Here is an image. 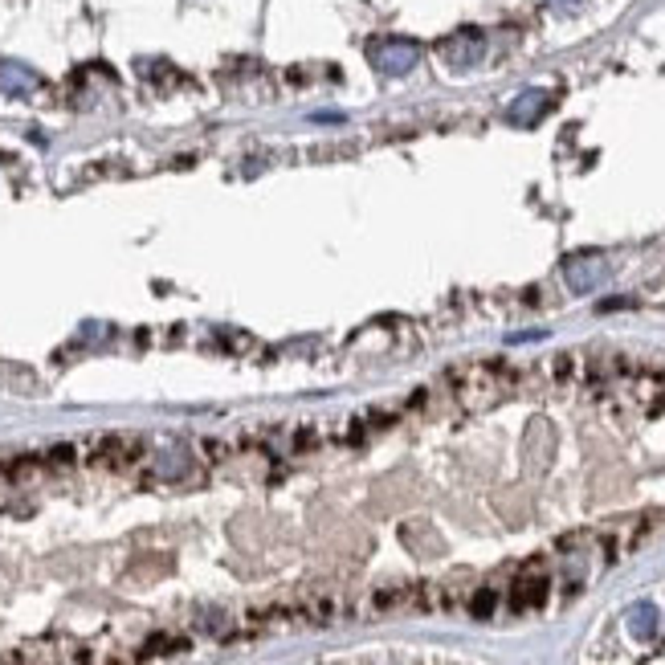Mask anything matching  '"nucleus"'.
I'll return each instance as SVG.
<instances>
[{
    "label": "nucleus",
    "mask_w": 665,
    "mask_h": 665,
    "mask_svg": "<svg viewBox=\"0 0 665 665\" xmlns=\"http://www.w3.org/2000/svg\"><path fill=\"white\" fill-rule=\"evenodd\" d=\"M372 66L380 69V74H388V78H400V74H408V69L421 61V46L417 41H408V37H384V41H372Z\"/></svg>",
    "instance_id": "1"
},
{
    "label": "nucleus",
    "mask_w": 665,
    "mask_h": 665,
    "mask_svg": "<svg viewBox=\"0 0 665 665\" xmlns=\"http://www.w3.org/2000/svg\"><path fill=\"white\" fill-rule=\"evenodd\" d=\"M482 54H486V37L478 29H458V33H449V37L441 41V61L445 66H453V69L478 66Z\"/></svg>",
    "instance_id": "2"
},
{
    "label": "nucleus",
    "mask_w": 665,
    "mask_h": 665,
    "mask_svg": "<svg viewBox=\"0 0 665 665\" xmlns=\"http://www.w3.org/2000/svg\"><path fill=\"white\" fill-rule=\"evenodd\" d=\"M564 278L575 294H588L600 282H608V261L600 253H575V258L564 261Z\"/></svg>",
    "instance_id": "3"
},
{
    "label": "nucleus",
    "mask_w": 665,
    "mask_h": 665,
    "mask_svg": "<svg viewBox=\"0 0 665 665\" xmlns=\"http://www.w3.org/2000/svg\"><path fill=\"white\" fill-rule=\"evenodd\" d=\"M551 111V94L547 90H522L519 99L506 107V119L514 122V127H531V122H539Z\"/></svg>",
    "instance_id": "4"
},
{
    "label": "nucleus",
    "mask_w": 665,
    "mask_h": 665,
    "mask_svg": "<svg viewBox=\"0 0 665 665\" xmlns=\"http://www.w3.org/2000/svg\"><path fill=\"white\" fill-rule=\"evenodd\" d=\"M625 620H628V633H633L637 641H653L658 628H661V612H658V605H649V600H641V605L628 608Z\"/></svg>",
    "instance_id": "5"
},
{
    "label": "nucleus",
    "mask_w": 665,
    "mask_h": 665,
    "mask_svg": "<svg viewBox=\"0 0 665 665\" xmlns=\"http://www.w3.org/2000/svg\"><path fill=\"white\" fill-rule=\"evenodd\" d=\"M155 470H160L164 478H180L184 470H188V453L184 449H164L160 461H155Z\"/></svg>",
    "instance_id": "6"
},
{
    "label": "nucleus",
    "mask_w": 665,
    "mask_h": 665,
    "mask_svg": "<svg viewBox=\"0 0 665 665\" xmlns=\"http://www.w3.org/2000/svg\"><path fill=\"white\" fill-rule=\"evenodd\" d=\"M5 86H8V90H29V86H33V74H29V69L8 66V69H5Z\"/></svg>",
    "instance_id": "7"
},
{
    "label": "nucleus",
    "mask_w": 665,
    "mask_h": 665,
    "mask_svg": "<svg viewBox=\"0 0 665 665\" xmlns=\"http://www.w3.org/2000/svg\"><path fill=\"white\" fill-rule=\"evenodd\" d=\"M547 8L551 13H559V16H575L584 8V0H547Z\"/></svg>",
    "instance_id": "8"
},
{
    "label": "nucleus",
    "mask_w": 665,
    "mask_h": 665,
    "mask_svg": "<svg viewBox=\"0 0 665 665\" xmlns=\"http://www.w3.org/2000/svg\"><path fill=\"white\" fill-rule=\"evenodd\" d=\"M494 612V592H478L474 596V617H490Z\"/></svg>",
    "instance_id": "9"
}]
</instances>
